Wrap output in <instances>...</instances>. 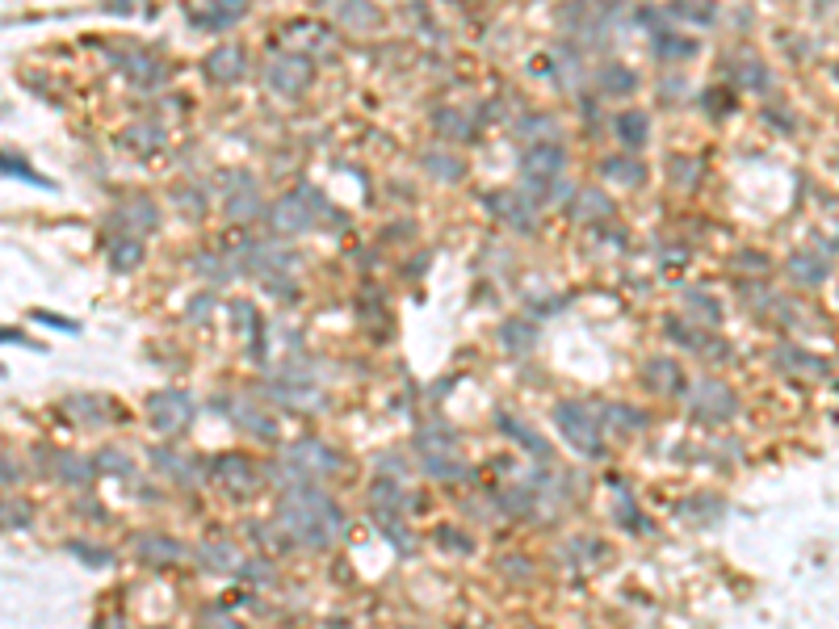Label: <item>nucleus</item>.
Wrapping results in <instances>:
<instances>
[{
    "mask_svg": "<svg viewBox=\"0 0 839 629\" xmlns=\"http://www.w3.org/2000/svg\"><path fill=\"white\" fill-rule=\"evenodd\" d=\"M605 177H621L625 185H638L646 172H643V164H634V160H621L617 156V160H608V164H605Z\"/></svg>",
    "mask_w": 839,
    "mask_h": 629,
    "instance_id": "31",
    "label": "nucleus"
},
{
    "mask_svg": "<svg viewBox=\"0 0 839 629\" xmlns=\"http://www.w3.org/2000/svg\"><path fill=\"white\" fill-rule=\"evenodd\" d=\"M646 378H651L646 387L659 390V395H671V390H680V382H684V378H680V365L668 361V357H659V361L646 365Z\"/></svg>",
    "mask_w": 839,
    "mask_h": 629,
    "instance_id": "18",
    "label": "nucleus"
},
{
    "mask_svg": "<svg viewBox=\"0 0 839 629\" xmlns=\"http://www.w3.org/2000/svg\"><path fill=\"white\" fill-rule=\"evenodd\" d=\"M164 143V134L156 131V126H131V131L122 134V147H131V151H156V147Z\"/></svg>",
    "mask_w": 839,
    "mask_h": 629,
    "instance_id": "26",
    "label": "nucleus"
},
{
    "mask_svg": "<svg viewBox=\"0 0 839 629\" xmlns=\"http://www.w3.org/2000/svg\"><path fill=\"white\" fill-rule=\"evenodd\" d=\"M134 545H139V558L156 562V567H169V562L185 558V545L172 542V537H160V533H143V537H134Z\"/></svg>",
    "mask_w": 839,
    "mask_h": 629,
    "instance_id": "11",
    "label": "nucleus"
},
{
    "mask_svg": "<svg viewBox=\"0 0 839 629\" xmlns=\"http://www.w3.org/2000/svg\"><path fill=\"white\" fill-rule=\"evenodd\" d=\"M424 164H428V169H433V172H437V177H445V181H453V177H458V172H462V164H458V160H450V156H441V151H433V156H428Z\"/></svg>",
    "mask_w": 839,
    "mask_h": 629,
    "instance_id": "34",
    "label": "nucleus"
},
{
    "mask_svg": "<svg viewBox=\"0 0 839 629\" xmlns=\"http://www.w3.org/2000/svg\"><path fill=\"white\" fill-rule=\"evenodd\" d=\"M689 306H697V311H701V314H697L701 324H718V303H714V298H706V294H689Z\"/></svg>",
    "mask_w": 839,
    "mask_h": 629,
    "instance_id": "36",
    "label": "nucleus"
},
{
    "mask_svg": "<svg viewBox=\"0 0 839 629\" xmlns=\"http://www.w3.org/2000/svg\"><path fill=\"white\" fill-rule=\"evenodd\" d=\"M227 550H232V545H202V550H197V558H202V562H206V567L232 570V567H235V558L227 554Z\"/></svg>",
    "mask_w": 839,
    "mask_h": 629,
    "instance_id": "32",
    "label": "nucleus"
},
{
    "mask_svg": "<svg viewBox=\"0 0 839 629\" xmlns=\"http://www.w3.org/2000/svg\"><path fill=\"white\" fill-rule=\"evenodd\" d=\"M72 550H76V554H80V558H88L93 567H105V562H110V554H97V545H80V542H76Z\"/></svg>",
    "mask_w": 839,
    "mask_h": 629,
    "instance_id": "39",
    "label": "nucleus"
},
{
    "mask_svg": "<svg viewBox=\"0 0 839 629\" xmlns=\"http://www.w3.org/2000/svg\"><path fill=\"white\" fill-rule=\"evenodd\" d=\"M34 319L38 324H50V327H63V332H76V324H68V319H59V314H50V311H34Z\"/></svg>",
    "mask_w": 839,
    "mask_h": 629,
    "instance_id": "40",
    "label": "nucleus"
},
{
    "mask_svg": "<svg viewBox=\"0 0 839 629\" xmlns=\"http://www.w3.org/2000/svg\"><path fill=\"white\" fill-rule=\"evenodd\" d=\"M278 524L290 542L324 550L344 533V512L319 483H290L278 504Z\"/></svg>",
    "mask_w": 839,
    "mask_h": 629,
    "instance_id": "1",
    "label": "nucleus"
},
{
    "mask_svg": "<svg viewBox=\"0 0 839 629\" xmlns=\"http://www.w3.org/2000/svg\"><path fill=\"white\" fill-rule=\"evenodd\" d=\"M487 206L491 210H499V218H508L512 227H533V210H529V202L524 197H516V194H491L487 197Z\"/></svg>",
    "mask_w": 839,
    "mask_h": 629,
    "instance_id": "17",
    "label": "nucleus"
},
{
    "mask_svg": "<svg viewBox=\"0 0 839 629\" xmlns=\"http://www.w3.org/2000/svg\"><path fill=\"white\" fill-rule=\"evenodd\" d=\"M97 466H101V470H114V474H131V458H126V453H114V449H105V453H101Z\"/></svg>",
    "mask_w": 839,
    "mask_h": 629,
    "instance_id": "37",
    "label": "nucleus"
},
{
    "mask_svg": "<svg viewBox=\"0 0 839 629\" xmlns=\"http://www.w3.org/2000/svg\"><path fill=\"white\" fill-rule=\"evenodd\" d=\"M499 340H504V349H508V352H529L537 344V327L533 324H521V319H512V324H504Z\"/></svg>",
    "mask_w": 839,
    "mask_h": 629,
    "instance_id": "20",
    "label": "nucleus"
},
{
    "mask_svg": "<svg viewBox=\"0 0 839 629\" xmlns=\"http://www.w3.org/2000/svg\"><path fill=\"white\" fill-rule=\"evenodd\" d=\"M30 524V504L25 499H0V529H25Z\"/></svg>",
    "mask_w": 839,
    "mask_h": 629,
    "instance_id": "28",
    "label": "nucleus"
},
{
    "mask_svg": "<svg viewBox=\"0 0 839 629\" xmlns=\"http://www.w3.org/2000/svg\"><path fill=\"white\" fill-rule=\"evenodd\" d=\"M151 466H156V470H164L169 479H177V483H185V479L194 483V479H197L194 466H189L181 453H172V449H156V453H151Z\"/></svg>",
    "mask_w": 839,
    "mask_h": 629,
    "instance_id": "21",
    "label": "nucleus"
},
{
    "mask_svg": "<svg viewBox=\"0 0 839 629\" xmlns=\"http://www.w3.org/2000/svg\"><path fill=\"white\" fill-rule=\"evenodd\" d=\"M63 412L80 424H105L118 415V407L110 399H101V395H72V399L63 403Z\"/></svg>",
    "mask_w": 839,
    "mask_h": 629,
    "instance_id": "12",
    "label": "nucleus"
},
{
    "mask_svg": "<svg viewBox=\"0 0 839 629\" xmlns=\"http://www.w3.org/2000/svg\"><path fill=\"white\" fill-rule=\"evenodd\" d=\"M235 424H240V428H248V433H256L260 441H273V433H278V424L265 420L256 407H243V403H235Z\"/></svg>",
    "mask_w": 839,
    "mask_h": 629,
    "instance_id": "23",
    "label": "nucleus"
},
{
    "mask_svg": "<svg viewBox=\"0 0 839 629\" xmlns=\"http://www.w3.org/2000/svg\"><path fill=\"white\" fill-rule=\"evenodd\" d=\"M214 483H219L227 496L243 499V496H256L260 470H256L252 458H243V453H223V458L214 461Z\"/></svg>",
    "mask_w": 839,
    "mask_h": 629,
    "instance_id": "8",
    "label": "nucleus"
},
{
    "mask_svg": "<svg viewBox=\"0 0 839 629\" xmlns=\"http://www.w3.org/2000/svg\"><path fill=\"white\" fill-rule=\"evenodd\" d=\"M789 273H793V281H798V286H823V281H827V273H831V265H827V256H823V252L806 248V252H793L789 256Z\"/></svg>",
    "mask_w": 839,
    "mask_h": 629,
    "instance_id": "13",
    "label": "nucleus"
},
{
    "mask_svg": "<svg viewBox=\"0 0 839 629\" xmlns=\"http://www.w3.org/2000/svg\"><path fill=\"white\" fill-rule=\"evenodd\" d=\"M311 76H315L311 59L294 55V50H290V55H278V59L269 63V88H273V93H281V97H298V93H306Z\"/></svg>",
    "mask_w": 839,
    "mask_h": 629,
    "instance_id": "9",
    "label": "nucleus"
},
{
    "mask_svg": "<svg viewBox=\"0 0 839 629\" xmlns=\"http://www.w3.org/2000/svg\"><path fill=\"white\" fill-rule=\"evenodd\" d=\"M689 412H693L697 420L722 424V420H730V415L739 412V399H734V390H730L726 382H718V378H701V382H693V390H689Z\"/></svg>",
    "mask_w": 839,
    "mask_h": 629,
    "instance_id": "5",
    "label": "nucleus"
},
{
    "mask_svg": "<svg viewBox=\"0 0 839 629\" xmlns=\"http://www.w3.org/2000/svg\"><path fill=\"white\" fill-rule=\"evenodd\" d=\"M256 210H260V202H256L252 181L227 185V214H232V218H252Z\"/></svg>",
    "mask_w": 839,
    "mask_h": 629,
    "instance_id": "19",
    "label": "nucleus"
},
{
    "mask_svg": "<svg viewBox=\"0 0 839 629\" xmlns=\"http://www.w3.org/2000/svg\"><path fill=\"white\" fill-rule=\"evenodd\" d=\"M441 131L453 134V139H466V134H470V122H462L458 114H453V118H441Z\"/></svg>",
    "mask_w": 839,
    "mask_h": 629,
    "instance_id": "38",
    "label": "nucleus"
},
{
    "mask_svg": "<svg viewBox=\"0 0 839 629\" xmlns=\"http://www.w3.org/2000/svg\"><path fill=\"white\" fill-rule=\"evenodd\" d=\"M278 227L281 231H306L311 227V214L303 210V197H286L278 206Z\"/></svg>",
    "mask_w": 839,
    "mask_h": 629,
    "instance_id": "24",
    "label": "nucleus"
},
{
    "mask_svg": "<svg viewBox=\"0 0 839 629\" xmlns=\"http://www.w3.org/2000/svg\"><path fill=\"white\" fill-rule=\"evenodd\" d=\"M605 88H608V93H630V88H634V72H630V68H605Z\"/></svg>",
    "mask_w": 839,
    "mask_h": 629,
    "instance_id": "33",
    "label": "nucleus"
},
{
    "mask_svg": "<svg viewBox=\"0 0 839 629\" xmlns=\"http://www.w3.org/2000/svg\"><path fill=\"white\" fill-rule=\"evenodd\" d=\"M504 428H508V433L516 436V441H524V445H529V453H533V458H550L546 441H542V436H537L533 428H524V424H512V420H504Z\"/></svg>",
    "mask_w": 839,
    "mask_h": 629,
    "instance_id": "30",
    "label": "nucleus"
},
{
    "mask_svg": "<svg viewBox=\"0 0 839 629\" xmlns=\"http://www.w3.org/2000/svg\"><path fill=\"white\" fill-rule=\"evenodd\" d=\"M286 470H290L294 483H324L341 470V458L324 441H294L286 449Z\"/></svg>",
    "mask_w": 839,
    "mask_h": 629,
    "instance_id": "3",
    "label": "nucleus"
},
{
    "mask_svg": "<svg viewBox=\"0 0 839 629\" xmlns=\"http://www.w3.org/2000/svg\"><path fill=\"white\" fill-rule=\"evenodd\" d=\"M110 260H114V269H118V273H131V269L143 260V243H139V240H118V243H114Z\"/></svg>",
    "mask_w": 839,
    "mask_h": 629,
    "instance_id": "27",
    "label": "nucleus"
},
{
    "mask_svg": "<svg viewBox=\"0 0 839 629\" xmlns=\"http://www.w3.org/2000/svg\"><path fill=\"white\" fill-rule=\"evenodd\" d=\"M147 420L156 433H181L194 424V399L185 390H156L147 399Z\"/></svg>",
    "mask_w": 839,
    "mask_h": 629,
    "instance_id": "6",
    "label": "nucleus"
},
{
    "mask_svg": "<svg viewBox=\"0 0 839 629\" xmlns=\"http://www.w3.org/2000/svg\"><path fill=\"white\" fill-rule=\"evenodd\" d=\"M0 340H17V344H30V349H38L34 340H25L22 332H9V327H0Z\"/></svg>",
    "mask_w": 839,
    "mask_h": 629,
    "instance_id": "41",
    "label": "nucleus"
},
{
    "mask_svg": "<svg viewBox=\"0 0 839 629\" xmlns=\"http://www.w3.org/2000/svg\"><path fill=\"white\" fill-rule=\"evenodd\" d=\"M415 453H420V466L428 474H437V479L458 474V441H453V433L445 424H433V428H424V433L415 436Z\"/></svg>",
    "mask_w": 839,
    "mask_h": 629,
    "instance_id": "4",
    "label": "nucleus"
},
{
    "mask_svg": "<svg viewBox=\"0 0 839 629\" xmlns=\"http://www.w3.org/2000/svg\"><path fill=\"white\" fill-rule=\"evenodd\" d=\"M562 172V147L559 143H529L521 156V177L529 194H546L550 181Z\"/></svg>",
    "mask_w": 839,
    "mask_h": 629,
    "instance_id": "7",
    "label": "nucleus"
},
{
    "mask_svg": "<svg viewBox=\"0 0 839 629\" xmlns=\"http://www.w3.org/2000/svg\"><path fill=\"white\" fill-rule=\"evenodd\" d=\"M118 223L122 227H156L160 218H156V206L151 202H122L118 206Z\"/></svg>",
    "mask_w": 839,
    "mask_h": 629,
    "instance_id": "25",
    "label": "nucleus"
},
{
    "mask_svg": "<svg viewBox=\"0 0 839 629\" xmlns=\"http://www.w3.org/2000/svg\"><path fill=\"white\" fill-rule=\"evenodd\" d=\"M554 424H559V433L575 445V453H584V458H600V453H605L600 420L588 412L584 403H559V407H554Z\"/></svg>",
    "mask_w": 839,
    "mask_h": 629,
    "instance_id": "2",
    "label": "nucleus"
},
{
    "mask_svg": "<svg viewBox=\"0 0 839 629\" xmlns=\"http://www.w3.org/2000/svg\"><path fill=\"white\" fill-rule=\"evenodd\" d=\"M646 134H651V122H646L643 109H625L617 118V139L625 151H638V147H646Z\"/></svg>",
    "mask_w": 839,
    "mask_h": 629,
    "instance_id": "16",
    "label": "nucleus"
},
{
    "mask_svg": "<svg viewBox=\"0 0 839 629\" xmlns=\"http://www.w3.org/2000/svg\"><path fill=\"white\" fill-rule=\"evenodd\" d=\"M0 172H9V177H22V181L38 185V189H50V181H47V177H38V172L30 169L25 160H17V156H5V151H0Z\"/></svg>",
    "mask_w": 839,
    "mask_h": 629,
    "instance_id": "29",
    "label": "nucleus"
},
{
    "mask_svg": "<svg viewBox=\"0 0 839 629\" xmlns=\"http://www.w3.org/2000/svg\"><path fill=\"white\" fill-rule=\"evenodd\" d=\"M206 72L214 76V80H223V85H235V80H243V50L240 47H219L206 59Z\"/></svg>",
    "mask_w": 839,
    "mask_h": 629,
    "instance_id": "14",
    "label": "nucleus"
},
{
    "mask_svg": "<svg viewBox=\"0 0 839 629\" xmlns=\"http://www.w3.org/2000/svg\"><path fill=\"white\" fill-rule=\"evenodd\" d=\"M243 9H248V0H214L210 5V17H197V25H232L243 17Z\"/></svg>",
    "mask_w": 839,
    "mask_h": 629,
    "instance_id": "22",
    "label": "nucleus"
},
{
    "mask_svg": "<svg viewBox=\"0 0 839 629\" xmlns=\"http://www.w3.org/2000/svg\"><path fill=\"white\" fill-rule=\"evenodd\" d=\"M0 479H5V483H13V470H9V461H5V458H0Z\"/></svg>",
    "mask_w": 839,
    "mask_h": 629,
    "instance_id": "42",
    "label": "nucleus"
},
{
    "mask_svg": "<svg viewBox=\"0 0 839 629\" xmlns=\"http://www.w3.org/2000/svg\"><path fill=\"white\" fill-rule=\"evenodd\" d=\"M693 42L689 38H659V55H668V59H680V55H693Z\"/></svg>",
    "mask_w": 839,
    "mask_h": 629,
    "instance_id": "35",
    "label": "nucleus"
},
{
    "mask_svg": "<svg viewBox=\"0 0 839 629\" xmlns=\"http://www.w3.org/2000/svg\"><path fill=\"white\" fill-rule=\"evenodd\" d=\"M50 474L59 479V483L68 487H88L93 483V461H85L80 453H68V449H59V453H50Z\"/></svg>",
    "mask_w": 839,
    "mask_h": 629,
    "instance_id": "10",
    "label": "nucleus"
},
{
    "mask_svg": "<svg viewBox=\"0 0 839 629\" xmlns=\"http://www.w3.org/2000/svg\"><path fill=\"white\" fill-rule=\"evenodd\" d=\"M118 63L131 72L134 85H160V80H164V63H160L156 55H147V50H131V55H122Z\"/></svg>",
    "mask_w": 839,
    "mask_h": 629,
    "instance_id": "15",
    "label": "nucleus"
}]
</instances>
